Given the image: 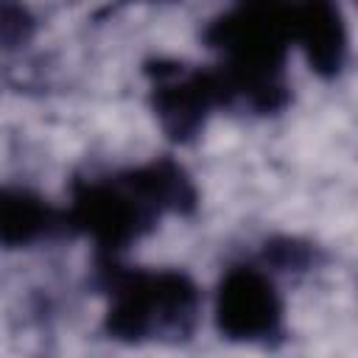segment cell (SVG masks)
Returning <instances> with one entry per match:
<instances>
[{
  "label": "cell",
  "mask_w": 358,
  "mask_h": 358,
  "mask_svg": "<svg viewBox=\"0 0 358 358\" xmlns=\"http://www.w3.org/2000/svg\"><path fill=\"white\" fill-rule=\"evenodd\" d=\"M291 42L313 73L333 78L347 62V22L336 0H291Z\"/></svg>",
  "instance_id": "obj_6"
},
{
  "label": "cell",
  "mask_w": 358,
  "mask_h": 358,
  "mask_svg": "<svg viewBox=\"0 0 358 358\" xmlns=\"http://www.w3.org/2000/svg\"><path fill=\"white\" fill-rule=\"evenodd\" d=\"M59 224V210L42 196L22 187H0V246H31L48 238Z\"/></svg>",
  "instance_id": "obj_7"
},
{
  "label": "cell",
  "mask_w": 358,
  "mask_h": 358,
  "mask_svg": "<svg viewBox=\"0 0 358 358\" xmlns=\"http://www.w3.org/2000/svg\"><path fill=\"white\" fill-rule=\"evenodd\" d=\"M98 285L109 296L103 327L117 341L185 338L199 319V288L185 271L126 268L98 255Z\"/></svg>",
  "instance_id": "obj_2"
},
{
  "label": "cell",
  "mask_w": 358,
  "mask_h": 358,
  "mask_svg": "<svg viewBox=\"0 0 358 358\" xmlns=\"http://www.w3.org/2000/svg\"><path fill=\"white\" fill-rule=\"evenodd\" d=\"M162 210L137 182L134 171L115 179H87L73 185L67 224L90 235L101 255H117L154 229Z\"/></svg>",
  "instance_id": "obj_3"
},
{
  "label": "cell",
  "mask_w": 358,
  "mask_h": 358,
  "mask_svg": "<svg viewBox=\"0 0 358 358\" xmlns=\"http://www.w3.org/2000/svg\"><path fill=\"white\" fill-rule=\"evenodd\" d=\"M34 28V20L17 0H0V42L17 45L25 42Z\"/></svg>",
  "instance_id": "obj_8"
},
{
  "label": "cell",
  "mask_w": 358,
  "mask_h": 358,
  "mask_svg": "<svg viewBox=\"0 0 358 358\" xmlns=\"http://www.w3.org/2000/svg\"><path fill=\"white\" fill-rule=\"evenodd\" d=\"M215 324L232 341H266L282 327V299L268 274L232 266L218 282Z\"/></svg>",
  "instance_id": "obj_5"
},
{
  "label": "cell",
  "mask_w": 358,
  "mask_h": 358,
  "mask_svg": "<svg viewBox=\"0 0 358 358\" xmlns=\"http://www.w3.org/2000/svg\"><path fill=\"white\" fill-rule=\"evenodd\" d=\"M310 246L308 243H299V241H291V238H282V241H271L266 246V260L274 263L277 268H305L310 263Z\"/></svg>",
  "instance_id": "obj_9"
},
{
  "label": "cell",
  "mask_w": 358,
  "mask_h": 358,
  "mask_svg": "<svg viewBox=\"0 0 358 358\" xmlns=\"http://www.w3.org/2000/svg\"><path fill=\"white\" fill-rule=\"evenodd\" d=\"M204 39L221 53V78L232 101L255 112H277L288 101L282 81L291 45V0H235L215 17Z\"/></svg>",
  "instance_id": "obj_1"
},
{
  "label": "cell",
  "mask_w": 358,
  "mask_h": 358,
  "mask_svg": "<svg viewBox=\"0 0 358 358\" xmlns=\"http://www.w3.org/2000/svg\"><path fill=\"white\" fill-rule=\"evenodd\" d=\"M148 76L151 109L173 143H190L204 129L207 115L215 106L229 103V92L218 67L201 70L176 62H157L148 67Z\"/></svg>",
  "instance_id": "obj_4"
}]
</instances>
